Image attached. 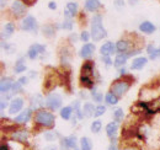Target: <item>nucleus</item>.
<instances>
[{"label": "nucleus", "mask_w": 160, "mask_h": 150, "mask_svg": "<svg viewBox=\"0 0 160 150\" xmlns=\"http://www.w3.org/2000/svg\"><path fill=\"white\" fill-rule=\"evenodd\" d=\"M101 6L100 0H86L85 1V9L88 11H95Z\"/></svg>", "instance_id": "22"}, {"label": "nucleus", "mask_w": 160, "mask_h": 150, "mask_svg": "<svg viewBox=\"0 0 160 150\" xmlns=\"http://www.w3.org/2000/svg\"><path fill=\"white\" fill-rule=\"evenodd\" d=\"M128 1H129V5L134 6V5H138V1L139 0H128Z\"/></svg>", "instance_id": "46"}, {"label": "nucleus", "mask_w": 160, "mask_h": 150, "mask_svg": "<svg viewBox=\"0 0 160 150\" xmlns=\"http://www.w3.org/2000/svg\"><path fill=\"white\" fill-rule=\"evenodd\" d=\"M48 8H49L51 10H56V9H57V4H56L54 1H49V4H48Z\"/></svg>", "instance_id": "45"}, {"label": "nucleus", "mask_w": 160, "mask_h": 150, "mask_svg": "<svg viewBox=\"0 0 160 150\" xmlns=\"http://www.w3.org/2000/svg\"><path fill=\"white\" fill-rule=\"evenodd\" d=\"M95 106L91 103V102H86L85 105H84V107H82V112H84V116L85 117H92L94 114H95Z\"/></svg>", "instance_id": "23"}, {"label": "nucleus", "mask_w": 160, "mask_h": 150, "mask_svg": "<svg viewBox=\"0 0 160 150\" xmlns=\"http://www.w3.org/2000/svg\"><path fill=\"white\" fill-rule=\"evenodd\" d=\"M115 49H116V46L112 43V42H105L102 46H101L100 48V53L101 56H108L110 54H112L113 52H115Z\"/></svg>", "instance_id": "15"}, {"label": "nucleus", "mask_w": 160, "mask_h": 150, "mask_svg": "<svg viewBox=\"0 0 160 150\" xmlns=\"http://www.w3.org/2000/svg\"><path fill=\"white\" fill-rule=\"evenodd\" d=\"M80 149L81 150H91L92 149V143L89 138L86 137H82L80 139Z\"/></svg>", "instance_id": "24"}, {"label": "nucleus", "mask_w": 160, "mask_h": 150, "mask_svg": "<svg viewBox=\"0 0 160 150\" xmlns=\"http://www.w3.org/2000/svg\"><path fill=\"white\" fill-rule=\"evenodd\" d=\"M133 53H120L118 56L115 58V62H113V64H115V67H122V65H124L126 64V62H127V59L129 58V57L132 56Z\"/></svg>", "instance_id": "20"}, {"label": "nucleus", "mask_w": 160, "mask_h": 150, "mask_svg": "<svg viewBox=\"0 0 160 150\" xmlns=\"http://www.w3.org/2000/svg\"><path fill=\"white\" fill-rule=\"evenodd\" d=\"M43 31H44V35L48 36V37L53 36V33H54V28H53L52 26H47V27H44Z\"/></svg>", "instance_id": "37"}, {"label": "nucleus", "mask_w": 160, "mask_h": 150, "mask_svg": "<svg viewBox=\"0 0 160 150\" xmlns=\"http://www.w3.org/2000/svg\"><path fill=\"white\" fill-rule=\"evenodd\" d=\"M35 122L40 126L43 127H47V128H52L54 126V122H56V117L53 113H51L49 111H46V110H40L37 111L35 114Z\"/></svg>", "instance_id": "1"}, {"label": "nucleus", "mask_w": 160, "mask_h": 150, "mask_svg": "<svg viewBox=\"0 0 160 150\" xmlns=\"http://www.w3.org/2000/svg\"><path fill=\"white\" fill-rule=\"evenodd\" d=\"M27 137H28V133H27V131H23V129L14 132V133L11 134V138H12L14 140L21 142V143H22V142H26Z\"/></svg>", "instance_id": "21"}, {"label": "nucleus", "mask_w": 160, "mask_h": 150, "mask_svg": "<svg viewBox=\"0 0 160 150\" xmlns=\"http://www.w3.org/2000/svg\"><path fill=\"white\" fill-rule=\"evenodd\" d=\"M74 110H75V113H77V116H78V118H82L84 117V112L80 110V102L79 101H75L74 102Z\"/></svg>", "instance_id": "33"}, {"label": "nucleus", "mask_w": 160, "mask_h": 150, "mask_svg": "<svg viewBox=\"0 0 160 150\" xmlns=\"http://www.w3.org/2000/svg\"><path fill=\"white\" fill-rule=\"evenodd\" d=\"M131 88V82L126 81V80H118L115 84H112L111 86V92L115 94L117 97H121L126 94Z\"/></svg>", "instance_id": "3"}, {"label": "nucleus", "mask_w": 160, "mask_h": 150, "mask_svg": "<svg viewBox=\"0 0 160 150\" xmlns=\"http://www.w3.org/2000/svg\"><path fill=\"white\" fill-rule=\"evenodd\" d=\"M22 107H23V98H21V97H15V98L11 101V103H10L9 113H10V114H16V113H19L21 110H22Z\"/></svg>", "instance_id": "10"}, {"label": "nucleus", "mask_w": 160, "mask_h": 150, "mask_svg": "<svg viewBox=\"0 0 160 150\" xmlns=\"http://www.w3.org/2000/svg\"><path fill=\"white\" fill-rule=\"evenodd\" d=\"M63 150H75L77 149V137L74 135H69L67 138H64L60 143Z\"/></svg>", "instance_id": "9"}, {"label": "nucleus", "mask_w": 160, "mask_h": 150, "mask_svg": "<svg viewBox=\"0 0 160 150\" xmlns=\"http://www.w3.org/2000/svg\"><path fill=\"white\" fill-rule=\"evenodd\" d=\"M139 30L140 32H143V33L150 35V33H153L155 31V26L150 21H143L139 25Z\"/></svg>", "instance_id": "18"}, {"label": "nucleus", "mask_w": 160, "mask_h": 150, "mask_svg": "<svg viewBox=\"0 0 160 150\" xmlns=\"http://www.w3.org/2000/svg\"><path fill=\"white\" fill-rule=\"evenodd\" d=\"M25 70H26V64L23 63V58H21L15 64V73H22Z\"/></svg>", "instance_id": "30"}, {"label": "nucleus", "mask_w": 160, "mask_h": 150, "mask_svg": "<svg viewBox=\"0 0 160 150\" xmlns=\"http://www.w3.org/2000/svg\"><path fill=\"white\" fill-rule=\"evenodd\" d=\"M148 63V59L145 57H138V58H134L133 62H132V65L131 68L133 70H140L142 68H144V65Z\"/></svg>", "instance_id": "17"}, {"label": "nucleus", "mask_w": 160, "mask_h": 150, "mask_svg": "<svg viewBox=\"0 0 160 150\" xmlns=\"http://www.w3.org/2000/svg\"><path fill=\"white\" fill-rule=\"evenodd\" d=\"M31 114H32V110H31V108H27V110L22 111L19 116H16L15 122H16V123H20V124L27 123V122L31 119Z\"/></svg>", "instance_id": "16"}, {"label": "nucleus", "mask_w": 160, "mask_h": 150, "mask_svg": "<svg viewBox=\"0 0 160 150\" xmlns=\"http://www.w3.org/2000/svg\"><path fill=\"white\" fill-rule=\"evenodd\" d=\"M72 113H73V108H72L70 106H67V107H63V108L60 110V117H62L63 119L68 121V119H70Z\"/></svg>", "instance_id": "26"}, {"label": "nucleus", "mask_w": 160, "mask_h": 150, "mask_svg": "<svg viewBox=\"0 0 160 150\" xmlns=\"http://www.w3.org/2000/svg\"><path fill=\"white\" fill-rule=\"evenodd\" d=\"M102 63H103L105 65H111V64H112V60H111V58L108 56H103L102 57Z\"/></svg>", "instance_id": "41"}, {"label": "nucleus", "mask_w": 160, "mask_h": 150, "mask_svg": "<svg viewBox=\"0 0 160 150\" xmlns=\"http://www.w3.org/2000/svg\"><path fill=\"white\" fill-rule=\"evenodd\" d=\"M105 101L108 103V105H116L118 102V97L112 92H107L105 95Z\"/></svg>", "instance_id": "27"}, {"label": "nucleus", "mask_w": 160, "mask_h": 150, "mask_svg": "<svg viewBox=\"0 0 160 150\" xmlns=\"http://www.w3.org/2000/svg\"><path fill=\"white\" fill-rule=\"evenodd\" d=\"M81 82L85 85V86H91L92 85V79H91V72H92V67L90 63H86L84 67H82V70H81Z\"/></svg>", "instance_id": "6"}, {"label": "nucleus", "mask_w": 160, "mask_h": 150, "mask_svg": "<svg viewBox=\"0 0 160 150\" xmlns=\"http://www.w3.org/2000/svg\"><path fill=\"white\" fill-rule=\"evenodd\" d=\"M113 2H115V6H117V8L124 6V0H115Z\"/></svg>", "instance_id": "43"}, {"label": "nucleus", "mask_w": 160, "mask_h": 150, "mask_svg": "<svg viewBox=\"0 0 160 150\" xmlns=\"http://www.w3.org/2000/svg\"><path fill=\"white\" fill-rule=\"evenodd\" d=\"M18 81L20 82L21 85H26V84L28 82V78H27V76H22V78H20Z\"/></svg>", "instance_id": "42"}, {"label": "nucleus", "mask_w": 160, "mask_h": 150, "mask_svg": "<svg viewBox=\"0 0 160 150\" xmlns=\"http://www.w3.org/2000/svg\"><path fill=\"white\" fill-rule=\"evenodd\" d=\"M12 80L10 78H2L1 79V82H0V90H1V94L5 95L8 92H10L12 90Z\"/></svg>", "instance_id": "13"}, {"label": "nucleus", "mask_w": 160, "mask_h": 150, "mask_svg": "<svg viewBox=\"0 0 160 150\" xmlns=\"http://www.w3.org/2000/svg\"><path fill=\"white\" fill-rule=\"evenodd\" d=\"M11 12L18 18V16H22L26 12V6L23 2H21L19 0H15L11 4Z\"/></svg>", "instance_id": "11"}, {"label": "nucleus", "mask_w": 160, "mask_h": 150, "mask_svg": "<svg viewBox=\"0 0 160 150\" xmlns=\"http://www.w3.org/2000/svg\"><path fill=\"white\" fill-rule=\"evenodd\" d=\"M62 102H63V98L57 92H53V94L48 95L47 98H46V105L51 110H58L60 106H62Z\"/></svg>", "instance_id": "4"}, {"label": "nucleus", "mask_w": 160, "mask_h": 150, "mask_svg": "<svg viewBox=\"0 0 160 150\" xmlns=\"http://www.w3.org/2000/svg\"><path fill=\"white\" fill-rule=\"evenodd\" d=\"M148 53H149L150 59H157L158 57H160V47L159 48H154L153 46H149L148 47Z\"/></svg>", "instance_id": "28"}, {"label": "nucleus", "mask_w": 160, "mask_h": 150, "mask_svg": "<svg viewBox=\"0 0 160 150\" xmlns=\"http://www.w3.org/2000/svg\"><path fill=\"white\" fill-rule=\"evenodd\" d=\"M78 12V5L77 2H68L65 5V9H64V16L67 18H74Z\"/></svg>", "instance_id": "14"}, {"label": "nucleus", "mask_w": 160, "mask_h": 150, "mask_svg": "<svg viewBox=\"0 0 160 150\" xmlns=\"http://www.w3.org/2000/svg\"><path fill=\"white\" fill-rule=\"evenodd\" d=\"M62 27H63L64 30H68V31H70V30L73 28V22H72L70 20H67V21H64V22H63Z\"/></svg>", "instance_id": "38"}, {"label": "nucleus", "mask_w": 160, "mask_h": 150, "mask_svg": "<svg viewBox=\"0 0 160 150\" xmlns=\"http://www.w3.org/2000/svg\"><path fill=\"white\" fill-rule=\"evenodd\" d=\"M44 138H46V140H48V142H53V140L57 139V134H56L54 132L48 131L44 133Z\"/></svg>", "instance_id": "32"}, {"label": "nucleus", "mask_w": 160, "mask_h": 150, "mask_svg": "<svg viewBox=\"0 0 160 150\" xmlns=\"http://www.w3.org/2000/svg\"><path fill=\"white\" fill-rule=\"evenodd\" d=\"M0 107H1V111H4L6 107H8V102H6V100H1V102H0Z\"/></svg>", "instance_id": "44"}, {"label": "nucleus", "mask_w": 160, "mask_h": 150, "mask_svg": "<svg viewBox=\"0 0 160 150\" xmlns=\"http://www.w3.org/2000/svg\"><path fill=\"white\" fill-rule=\"evenodd\" d=\"M105 112H106V107L100 105V106H98V107L95 108V114H94V116H95V117H100V116H102Z\"/></svg>", "instance_id": "35"}, {"label": "nucleus", "mask_w": 160, "mask_h": 150, "mask_svg": "<svg viewBox=\"0 0 160 150\" xmlns=\"http://www.w3.org/2000/svg\"><path fill=\"white\" fill-rule=\"evenodd\" d=\"M106 36V30L102 26V18L100 15L94 16L91 20V37L94 41H101Z\"/></svg>", "instance_id": "2"}, {"label": "nucleus", "mask_w": 160, "mask_h": 150, "mask_svg": "<svg viewBox=\"0 0 160 150\" xmlns=\"http://www.w3.org/2000/svg\"><path fill=\"white\" fill-rule=\"evenodd\" d=\"M44 51H46V47H44V46H42V44H38V43H36V44H32V46L28 48L27 57H28L30 59H36V58L40 56V54H42Z\"/></svg>", "instance_id": "8"}, {"label": "nucleus", "mask_w": 160, "mask_h": 150, "mask_svg": "<svg viewBox=\"0 0 160 150\" xmlns=\"http://www.w3.org/2000/svg\"><path fill=\"white\" fill-rule=\"evenodd\" d=\"M52 150H54V149H52Z\"/></svg>", "instance_id": "53"}, {"label": "nucleus", "mask_w": 160, "mask_h": 150, "mask_svg": "<svg viewBox=\"0 0 160 150\" xmlns=\"http://www.w3.org/2000/svg\"><path fill=\"white\" fill-rule=\"evenodd\" d=\"M14 31H15V26H14L11 22H9V23H6L5 27H4V36L6 38H9L14 33Z\"/></svg>", "instance_id": "29"}, {"label": "nucleus", "mask_w": 160, "mask_h": 150, "mask_svg": "<svg viewBox=\"0 0 160 150\" xmlns=\"http://www.w3.org/2000/svg\"><path fill=\"white\" fill-rule=\"evenodd\" d=\"M118 131V123L117 122H110L106 126V134L108 138H115Z\"/></svg>", "instance_id": "19"}, {"label": "nucleus", "mask_w": 160, "mask_h": 150, "mask_svg": "<svg viewBox=\"0 0 160 150\" xmlns=\"http://www.w3.org/2000/svg\"><path fill=\"white\" fill-rule=\"evenodd\" d=\"M128 48H129V43L124 39H121L116 43V49L121 53H126L128 51Z\"/></svg>", "instance_id": "25"}, {"label": "nucleus", "mask_w": 160, "mask_h": 150, "mask_svg": "<svg viewBox=\"0 0 160 150\" xmlns=\"http://www.w3.org/2000/svg\"><path fill=\"white\" fill-rule=\"evenodd\" d=\"M80 38H81V41H82V42H88V41L90 39V33H89V32H86V31H82Z\"/></svg>", "instance_id": "39"}, {"label": "nucleus", "mask_w": 160, "mask_h": 150, "mask_svg": "<svg viewBox=\"0 0 160 150\" xmlns=\"http://www.w3.org/2000/svg\"><path fill=\"white\" fill-rule=\"evenodd\" d=\"M6 1H8V0H1V8H4V6H5Z\"/></svg>", "instance_id": "50"}, {"label": "nucleus", "mask_w": 160, "mask_h": 150, "mask_svg": "<svg viewBox=\"0 0 160 150\" xmlns=\"http://www.w3.org/2000/svg\"><path fill=\"white\" fill-rule=\"evenodd\" d=\"M30 103H31V110H32V111H40L41 107H43L46 102H44V98H43L42 95L36 94L31 97Z\"/></svg>", "instance_id": "7"}, {"label": "nucleus", "mask_w": 160, "mask_h": 150, "mask_svg": "<svg viewBox=\"0 0 160 150\" xmlns=\"http://www.w3.org/2000/svg\"><path fill=\"white\" fill-rule=\"evenodd\" d=\"M101 128H102V122L99 119H96L91 123V132L92 133H99L101 131Z\"/></svg>", "instance_id": "31"}, {"label": "nucleus", "mask_w": 160, "mask_h": 150, "mask_svg": "<svg viewBox=\"0 0 160 150\" xmlns=\"http://www.w3.org/2000/svg\"><path fill=\"white\" fill-rule=\"evenodd\" d=\"M91 95H92V98L95 100V102H101V101H102V94L98 92L96 90H92V91H91Z\"/></svg>", "instance_id": "36"}, {"label": "nucleus", "mask_w": 160, "mask_h": 150, "mask_svg": "<svg viewBox=\"0 0 160 150\" xmlns=\"http://www.w3.org/2000/svg\"><path fill=\"white\" fill-rule=\"evenodd\" d=\"M120 72H121V74H124V73H126V68H123V69H121Z\"/></svg>", "instance_id": "51"}, {"label": "nucleus", "mask_w": 160, "mask_h": 150, "mask_svg": "<svg viewBox=\"0 0 160 150\" xmlns=\"http://www.w3.org/2000/svg\"><path fill=\"white\" fill-rule=\"evenodd\" d=\"M21 28L27 32H36L37 31V20L33 16H26L21 22Z\"/></svg>", "instance_id": "5"}, {"label": "nucleus", "mask_w": 160, "mask_h": 150, "mask_svg": "<svg viewBox=\"0 0 160 150\" xmlns=\"http://www.w3.org/2000/svg\"><path fill=\"white\" fill-rule=\"evenodd\" d=\"M113 118L116 119V122L121 121V119L123 118V110H122V108H116V110L113 111Z\"/></svg>", "instance_id": "34"}, {"label": "nucleus", "mask_w": 160, "mask_h": 150, "mask_svg": "<svg viewBox=\"0 0 160 150\" xmlns=\"http://www.w3.org/2000/svg\"><path fill=\"white\" fill-rule=\"evenodd\" d=\"M75 150H79V149H75Z\"/></svg>", "instance_id": "52"}, {"label": "nucleus", "mask_w": 160, "mask_h": 150, "mask_svg": "<svg viewBox=\"0 0 160 150\" xmlns=\"http://www.w3.org/2000/svg\"><path fill=\"white\" fill-rule=\"evenodd\" d=\"M21 88H22V85H21L19 81H16V82H14V85H12V92H19L21 90Z\"/></svg>", "instance_id": "40"}, {"label": "nucleus", "mask_w": 160, "mask_h": 150, "mask_svg": "<svg viewBox=\"0 0 160 150\" xmlns=\"http://www.w3.org/2000/svg\"><path fill=\"white\" fill-rule=\"evenodd\" d=\"M108 150H118V149H117V147H116L115 144H111V145L108 147Z\"/></svg>", "instance_id": "47"}, {"label": "nucleus", "mask_w": 160, "mask_h": 150, "mask_svg": "<svg viewBox=\"0 0 160 150\" xmlns=\"http://www.w3.org/2000/svg\"><path fill=\"white\" fill-rule=\"evenodd\" d=\"M94 52H95V44H92V43H85L81 47V49H80V56H81V58H84V59H88V58H90V57L94 54Z\"/></svg>", "instance_id": "12"}, {"label": "nucleus", "mask_w": 160, "mask_h": 150, "mask_svg": "<svg viewBox=\"0 0 160 150\" xmlns=\"http://www.w3.org/2000/svg\"><path fill=\"white\" fill-rule=\"evenodd\" d=\"M1 150H9V147L5 145V144H2V145H1Z\"/></svg>", "instance_id": "49"}, {"label": "nucleus", "mask_w": 160, "mask_h": 150, "mask_svg": "<svg viewBox=\"0 0 160 150\" xmlns=\"http://www.w3.org/2000/svg\"><path fill=\"white\" fill-rule=\"evenodd\" d=\"M123 150H138V149L134 148V147H127V148H124Z\"/></svg>", "instance_id": "48"}]
</instances>
